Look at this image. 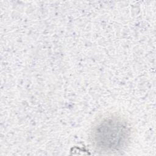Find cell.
Returning <instances> with one entry per match:
<instances>
[{
	"label": "cell",
	"instance_id": "6da1fadb",
	"mask_svg": "<svg viewBox=\"0 0 156 156\" xmlns=\"http://www.w3.org/2000/svg\"><path fill=\"white\" fill-rule=\"evenodd\" d=\"M130 130L126 122L117 117H108L99 122L93 129V143L104 152H116L127 143Z\"/></svg>",
	"mask_w": 156,
	"mask_h": 156
}]
</instances>
